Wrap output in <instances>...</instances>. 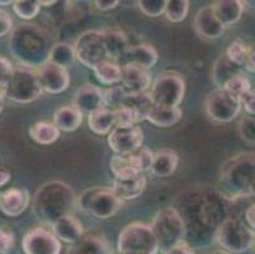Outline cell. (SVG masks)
Returning a JSON list of instances; mask_svg holds the SVG:
<instances>
[{
  "mask_svg": "<svg viewBox=\"0 0 255 254\" xmlns=\"http://www.w3.org/2000/svg\"><path fill=\"white\" fill-rule=\"evenodd\" d=\"M53 43L46 29L34 23H20L13 28L8 41L10 53L23 66L34 69L45 64Z\"/></svg>",
  "mask_w": 255,
  "mask_h": 254,
  "instance_id": "1",
  "label": "cell"
},
{
  "mask_svg": "<svg viewBox=\"0 0 255 254\" xmlns=\"http://www.w3.org/2000/svg\"><path fill=\"white\" fill-rule=\"evenodd\" d=\"M76 206L75 192L61 181H50L39 186L32 201L34 216L46 225H52L59 219L71 215Z\"/></svg>",
  "mask_w": 255,
  "mask_h": 254,
  "instance_id": "2",
  "label": "cell"
},
{
  "mask_svg": "<svg viewBox=\"0 0 255 254\" xmlns=\"http://www.w3.org/2000/svg\"><path fill=\"white\" fill-rule=\"evenodd\" d=\"M254 153H241L229 158L220 172L217 185L220 197L236 201L254 196Z\"/></svg>",
  "mask_w": 255,
  "mask_h": 254,
  "instance_id": "3",
  "label": "cell"
},
{
  "mask_svg": "<svg viewBox=\"0 0 255 254\" xmlns=\"http://www.w3.org/2000/svg\"><path fill=\"white\" fill-rule=\"evenodd\" d=\"M150 227L156 238L159 249L163 252L183 244L185 239L184 223L179 211L174 207L159 210Z\"/></svg>",
  "mask_w": 255,
  "mask_h": 254,
  "instance_id": "4",
  "label": "cell"
},
{
  "mask_svg": "<svg viewBox=\"0 0 255 254\" xmlns=\"http://www.w3.org/2000/svg\"><path fill=\"white\" fill-rule=\"evenodd\" d=\"M4 87L5 98L11 102L22 104L37 101L43 93L36 70L23 65L13 67V71L4 84Z\"/></svg>",
  "mask_w": 255,
  "mask_h": 254,
  "instance_id": "5",
  "label": "cell"
},
{
  "mask_svg": "<svg viewBox=\"0 0 255 254\" xmlns=\"http://www.w3.org/2000/svg\"><path fill=\"white\" fill-rule=\"evenodd\" d=\"M78 206L93 218L107 220L120 211L122 201L115 195L112 188L90 187L79 196Z\"/></svg>",
  "mask_w": 255,
  "mask_h": 254,
  "instance_id": "6",
  "label": "cell"
},
{
  "mask_svg": "<svg viewBox=\"0 0 255 254\" xmlns=\"http://www.w3.org/2000/svg\"><path fill=\"white\" fill-rule=\"evenodd\" d=\"M118 254H156L157 241L151 227L143 223L128 224L118 237Z\"/></svg>",
  "mask_w": 255,
  "mask_h": 254,
  "instance_id": "7",
  "label": "cell"
},
{
  "mask_svg": "<svg viewBox=\"0 0 255 254\" xmlns=\"http://www.w3.org/2000/svg\"><path fill=\"white\" fill-rule=\"evenodd\" d=\"M215 241L225 252L245 253L254 246V230L236 219H225L215 232Z\"/></svg>",
  "mask_w": 255,
  "mask_h": 254,
  "instance_id": "8",
  "label": "cell"
},
{
  "mask_svg": "<svg viewBox=\"0 0 255 254\" xmlns=\"http://www.w3.org/2000/svg\"><path fill=\"white\" fill-rule=\"evenodd\" d=\"M185 94V81L179 73L165 71L155 79L151 87L154 104L179 107Z\"/></svg>",
  "mask_w": 255,
  "mask_h": 254,
  "instance_id": "9",
  "label": "cell"
},
{
  "mask_svg": "<svg viewBox=\"0 0 255 254\" xmlns=\"http://www.w3.org/2000/svg\"><path fill=\"white\" fill-rule=\"evenodd\" d=\"M206 115L215 122H231L239 116L241 104L236 95L224 88H217L207 95L205 102Z\"/></svg>",
  "mask_w": 255,
  "mask_h": 254,
  "instance_id": "10",
  "label": "cell"
},
{
  "mask_svg": "<svg viewBox=\"0 0 255 254\" xmlns=\"http://www.w3.org/2000/svg\"><path fill=\"white\" fill-rule=\"evenodd\" d=\"M74 48H75L76 59L89 69H94L102 61L108 60L102 31L93 29V31L84 32L76 39Z\"/></svg>",
  "mask_w": 255,
  "mask_h": 254,
  "instance_id": "11",
  "label": "cell"
},
{
  "mask_svg": "<svg viewBox=\"0 0 255 254\" xmlns=\"http://www.w3.org/2000/svg\"><path fill=\"white\" fill-rule=\"evenodd\" d=\"M143 132L137 125L115 126L108 134V145L117 155H129L142 146Z\"/></svg>",
  "mask_w": 255,
  "mask_h": 254,
  "instance_id": "12",
  "label": "cell"
},
{
  "mask_svg": "<svg viewBox=\"0 0 255 254\" xmlns=\"http://www.w3.org/2000/svg\"><path fill=\"white\" fill-rule=\"evenodd\" d=\"M25 254H60L61 242L51 230L37 227L29 230L22 241Z\"/></svg>",
  "mask_w": 255,
  "mask_h": 254,
  "instance_id": "13",
  "label": "cell"
},
{
  "mask_svg": "<svg viewBox=\"0 0 255 254\" xmlns=\"http://www.w3.org/2000/svg\"><path fill=\"white\" fill-rule=\"evenodd\" d=\"M37 76L43 92L50 94H60L70 85V74L68 69L50 61H46L38 67Z\"/></svg>",
  "mask_w": 255,
  "mask_h": 254,
  "instance_id": "14",
  "label": "cell"
},
{
  "mask_svg": "<svg viewBox=\"0 0 255 254\" xmlns=\"http://www.w3.org/2000/svg\"><path fill=\"white\" fill-rule=\"evenodd\" d=\"M121 83L127 93H143L151 85V74L135 64L121 65Z\"/></svg>",
  "mask_w": 255,
  "mask_h": 254,
  "instance_id": "15",
  "label": "cell"
},
{
  "mask_svg": "<svg viewBox=\"0 0 255 254\" xmlns=\"http://www.w3.org/2000/svg\"><path fill=\"white\" fill-rule=\"evenodd\" d=\"M31 202V195L23 187H11L0 192V211L6 216L17 218L24 213Z\"/></svg>",
  "mask_w": 255,
  "mask_h": 254,
  "instance_id": "16",
  "label": "cell"
},
{
  "mask_svg": "<svg viewBox=\"0 0 255 254\" xmlns=\"http://www.w3.org/2000/svg\"><path fill=\"white\" fill-rule=\"evenodd\" d=\"M194 29L201 38L217 39L224 34L226 28L220 23L213 11L212 5L199 9L194 18Z\"/></svg>",
  "mask_w": 255,
  "mask_h": 254,
  "instance_id": "17",
  "label": "cell"
},
{
  "mask_svg": "<svg viewBox=\"0 0 255 254\" xmlns=\"http://www.w3.org/2000/svg\"><path fill=\"white\" fill-rule=\"evenodd\" d=\"M73 104L83 115H89L103 107V90L93 84H84L74 94Z\"/></svg>",
  "mask_w": 255,
  "mask_h": 254,
  "instance_id": "18",
  "label": "cell"
},
{
  "mask_svg": "<svg viewBox=\"0 0 255 254\" xmlns=\"http://www.w3.org/2000/svg\"><path fill=\"white\" fill-rule=\"evenodd\" d=\"M102 34H103L107 59L118 62V60L122 59L126 51L128 50V38L122 29L116 27L107 28L102 31Z\"/></svg>",
  "mask_w": 255,
  "mask_h": 254,
  "instance_id": "19",
  "label": "cell"
},
{
  "mask_svg": "<svg viewBox=\"0 0 255 254\" xmlns=\"http://www.w3.org/2000/svg\"><path fill=\"white\" fill-rule=\"evenodd\" d=\"M53 235L59 239L60 242H65L68 244H74L84 235L83 224L71 214L64 218L59 219L56 223L51 225Z\"/></svg>",
  "mask_w": 255,
  "mask_h": 254,
  "instance_id": "20",
  "label": "cell"
},
{
  "mask_svg": "<svg viewBox=\"0 0 255 254\" xmlns=\"http://www.w3.org/2000/svg\"><path fill=\"white\" fill-rule=\"evenodd\" d=\"M157 60H159V55L154 46L149 43H140L136 46H129L121 61L122 64H135L150 70L156 65Z\"/></svg>",
  "mask_w": 255,
  "mask_h": 254,
  "instance_id": "21",
  "label": "cell"
},
{
  "mask_svg": "<svg viewBox=\"0 0 255 254\" xmlns=\"http://www.w3.org/2000/svg\"><path fill=\"white\" fill-rule=\"evenodd\" d=\"M146 177L143 173L127 179H116L113 182L112 191L121 201L136 200L143 193L146 188Z\"/></svg>",
  "mask_w": 255,
  "mask_h": 254,
  "instance_id": "22",
  "label": "cell"
},
{
  "mask_svg": "<svg viewBox=\"0 0 255 254\" xmlns=\"http://www.w3.org/2000/svg\"><path fill=\"white\" fill-rule=\"evenodd\" d=\"M244 8L245 3L240 0H220L212 4L215 15L225 28L231 27L240 20Z\"/></svg>",
  "mask_w": 255,
  "mask_h": 254,
  "instance_id": "23",
  "label": "cell"
},
{
  "mask_svg": "<svg viewBox=\"0 0 255 254\" xmlns=\"http://www.w3.org/2000/svg\"><path fill=\"white\" fill-rule=\"evenodd\" d=\"M111 247L104 237L96 234L83 235L76 243L71 244L68 254H111Z\"/></svg>",
  "mask_w": 255,
  "mask_h": 254,
  "instance_id": "24",
  "label": "cell"
},
{
  "mask_svg": "<svg viewBox=\"0 0 255 254\" xmlns=\"http://www.w3.org/2000/svg\"><path fill=\"white\" fill-rule=\"evenodd\" d=\"M178 165H179L178 154L173 150H169V149H163V150L156 151L152 155L150 171L155 177L165 178V177H170L174 172L177 171Z\"/></svg>",
  "mask_w": 255,
  "mask_h": 254,
  "instance_id": "25",
  "label": "cell"
},
{
  "mask_svg": "<svg viewBox=\"0 0 255 254\" xmlns=\"http://www.w3.org/2000/svg\"><path fill=\"white\" fill-rule=\"evenodd\" d=\"M83 116L84 115L74 104H65L55 111L52 123L60 132H73L83 123Z\"/></svg>",
  "mask_w": 255,
  "mask_h": 254,
  "instance_id": "26",
  "label": "cell"
},
{
  "mask_svg": "<svg viewBox=\"0 0 255 254\" xmlns=\"http://www.w3.org/2000/svg\"><path fill=\"white\" fill-rule=\"evenodd\" d=\"M227 59L238 65L241 69H245L250 73H254L255 61H254V48L248 46L245 42L240 39H235L229 45L226 53Z\"/></svg>",
  "mask_w": 255,
  "mask_h": 254,
  "instance_id": "27",
  "label": "cell"
},
{
  "mask_svg": "<svg viewBox=\"0 0 255 254\" xmlns=\"http://www.w3.org/2000/svg\"><path fill=\"white\" fill-rule=\"evenodd\" d=\"M183 112L179 107L154 104L145 120L156 127H171L182 120Z\"/></svg>",
  "mask_w": 255,
  "mask_h": 254,
  "instance_id": "28",
  "label": "cell"
},
{
  "mask_svg": "<svg viewBox=\"0 0 255 254\" xmlns=\"http://www.w3.org/2000/svg\"><path fill=\"white\" fill-rule=\"evenodd\" d=\"M88 125L94 134L101 135V136L110 134L116 126L113 112L106 107L92 112L88 115Z\"/></svg>",
  "mask_w": 255,
  "mask_h": 254,
  "instance_id": "29",
  "label": "cell"
},
{
  "mask_svg": "<svg viewBox=\"0 0 255 254\" xmlns=\"http://www.w3.org/2000/svg\"><path fill=\"white\" fill-rule=\"evenodd\" d=\"M240 73H243V69L239 67L238 65L234 64V62H231L230 60L227 59V56L224 53V55L220 56L219 59L216 60V62H215V65H213V84H215L217 88H224L225 83H226L229 79H231L234 75Z\"/></svg>",
  "mask_w": 255,
  "mask_h": 254,
  "instance_id": "30",
  "label": "cell"
},
{
  "mask_svg": "<svg viewBox=\"0 0 255 254\" xmlns=\"http://www.w3.org/2000/svg\"><path fill=\"white\" fill-rule=\"evenodd\" d=\"M29 137L39 145H51L60 137V131L52 122L39 121L29 129Z\"/></svg>",
  "mask_w": 255,
  "mask_h": 254,
  "instance_id": "31",
  "label": "cell"
},
{
  "mask_svg": "<svg viewBox=\"0 0 255 254\" xmlns=\"http://www.w3.org/2000/svg\"><path fill=\"white\" fill-rule=\"evenodd\" d=\"M75 48H74V46L68 43V42H59V43H53L52 48L48 53L47 61L68 69V66H70L75 61Z\"/></svg>",
  "mask_w": 255,
  "mask_h": 254,
  "instance_id": "32",
  "label": "cell"
},
{
  "mask_svg": "<svg viewBox=\"0 0 255 254\" xmlns=\"http://www.w3.org/2000/svg\"><path fill=\"white\" fill-rule=\"evenodd\" d=\"M124 104L128 106L132 111L135 112L138 120L143 121L150 109H151V107L154 106V102H152L150 93L147 92L127 93L126 101H125Z\"/></svg>",
  "mask_w": 255,
  "mask_h": 254,
  "instance_id": "33",
  "label": "cell"
},
{
  "mask_svg": "<svg viewBox=\"0 0 255 254\" xmlns=\"http://www.w3.org/2000/svg\"><path fill=\"white\" fill-rule=\"evenodd\" d=\"M97 79L104 85H112L121 81V65L112 60H104L93 69Z\"/></svg>",
  "mask_w": 255,
  "mask_h": 254,
  "instance_id": "34",
  "label": "cell"
},
{
  "mask_svg": "<svg viewBox=\"0 0 255 254\" xmlns=\"http://www.w3.org/2000/svg\"><path fill=\"white\" fill-rule=\"evenodd\" d=\"M110 168L112 173L115 174L116 179H127L140 174L133 168L128 155H117L116 154L115 157H112V159H111Z\"/></svg>",
  "mask_w": 255,
  "mask_h": 254,
  "instance_id": "35",
  "label": "cell"
},
{
  "mask_svg": "<svg viewBox=\"0 0 255 254\" xmlns=\"http://www.w3.org/2000/svg\"><path fill=\"white\" fill-rule=\"evenodd\" d=\"M189 11L188 0H166L165 14L166 19L173 23H179L184 20Z\"/></svg>",
  "mask_w": 255,
  "mask_h": 254,
  "instance_id": "36",
  "label": "cell"
},
{
  "mask_svg": "<svg viewBox=\"0 0 255 254\" xmlns=\"http://www.w3.org/2000/svg\"><path fill=\"white\" fill-rule=\"evenodd\" d=\"M127 92L122 85H113L103 92V107L113 111L126 101Z\"/></svg>",
  "mask_w": 255,
  "mask_h": 254,
  "instance_id": "37",
  "label": "cell"
},
{
  "mask_svg": "<svg viewBox=\"0 0 255 254\" xmlns=\"http://www.w3.org/2000/svg\"><path fill=\"white\" fill-rule=\"evenodd\" d=\"M13 10L20 19L29 20L38 15L41 5L36 0H17L13 1Z\"/></svg>",
  "mask_w": 255,
  "mask_h": 254,
  "instance_id": "38",
  "label": "cell"
},
{
  "mask_svg": "<svg viewBox=\"0 0 255 254\" xmlns=\"http://www.w3.org/2000/svg\"><path fill=\"white\" fill-rule=\"evenodd\" d=\"M152 155L154 154L151 153L147 146H141L138 150H136L135 153L129 154L128 158L131 160L132 165L135 168L138 173H145V172L150 171V165H151Z\"/></svg>",
  "mask_w": 255,
  "mask_h": 254,
  "instance_id": "39",
  "label": "cell"
},
{
  "mask_svg": "<svg viewBox=\"0 0 255 254\" xmlns=\"http://www.w3.org/2000/svg\"><path fill=\"white\" fill-rule=\"evenodd\" d=\"M224 89H226L227 92H230L231 94L236 95L239 98L247 92H249V90H252V84H250L249 78L244 73H240L229 79L225 83Z\"/></svg>",
  "mask_w": 255,
  "mask_h": 254,
  "instance_id": "40",
  "label": "cell"
},
{
  "mask_svg": "<svg viewBox=\"0 0 255 254\" xmlns=\"http://www.w3.org/2000/svg\"><path fill=\"white\" fill-rule=\"evenodd\" d=\"M113 116H115L116 126H133L140 122L136 113L126 104L117 107L113 109Z\"/></svg>",
  "mask_w": 255,
  "mask_h": 254,
  "instance_id": "41",
  "label": "cell"
},
{
  "mask_svg": "<svg viewBox=\"0 0 255 254\" xmlns=\"http://www.w3.org/2000/svg\"><path fill=\"white\" fill-rule=\"evenodd\" d=\"M137 5L145 15L155 18L164 14L166 0H140V1H137Z\"/></svg>",
  "mask_w": 255,
  "mask_h": 254,
  "instance_id": "42",
  "label": "cell"
},
{
  "mask_svg": "<svg viewBox=\"0 0 255 254\" xmlns=\"http://www.w3.org/2000/svg\"><path fill=\"white\" fill-rule=\"evenodd\" d=\"M255 121L254 116H244L243 120L240 121L239 125V131H240V136L243 137L244 141H247L249 145H254L255 140Z\"/></svg>",
  "mask_w": 255,
  "mask_h": 254,
  "instance_id": "43",
  "label": "cell"
},
{
  "mask_svg": "<svg viewBox=\"0 0 255 254\" xmlns=\"http://www.w3.org/2000/svg\"><path fill=\"white\" fill-rule=\"evenodd\" d=\"M14 247V235L8 228L0 227V254H8Z\"/></svg>",
  "mask_w": 255,
  "mask_h": 254,
  "instance_id": "44",
  "label": "cell"
},
{
  "mask_svg": "<svg viewBox=\"0 0 255 254\" xmlns=\"http://www.w3.org/2000/svg\"><path fill=\"white\" fill-rule=\"evenodd\" d=\"M241 107H244L245 111L249 113V116H254L255 113V93L254 90H249L241 97H239Z\"/></svg>",
  "mask_w": 255,
  "mask_h": 254,
  "instance_id": "45",
  "label": "cell"
},
{
  "mask_svg": "<svg viewBox=\"0 0 255 254\" xmlns=\"http://www.w3.org/2000/svg\"><path fill=\"white\" fill-rule=\"evenodd\" d=\"M13 29V19L5 10L0 9V37H4Z\"/></svg>",
  "mask_w": 255,
  "mask_h": 254,
  "instance_id": "46",
  "label": "cell"
},
{
  "mask_svg": "<svg viewBox=\"0 0 255 254\" xmlns=\"http://www.w3.org/2000/svg\"><path fill=\"white\" fill-rule=\"evenodd\" d=\"M13 65L9 61V59H6L5 56L0 55V83L5 84L6 80L10 76L11 71H13Z\"/></svg>",
  "mask_w": 255,
  "mask_h": 254,
  "instance_id": "47",
  "label": "cell"
},
{
  "mask_svg": "<svg viewBox=\"0 0 255 254\" xmlns=\"http://www.w3.org/2000/svg\"><path fill=\"white\" fill-rule=\"evenodd\" d=\"M118 4H120L118 0H97L96 1L97 8L101 10H111V9H115Z\"/></svg>",
  "mask_w": 255,
  "mask_h": 254,
  "instance_id": "48",
  "label": "cell"
},
{
  "mask_svg": "<svg viewBox=\"0 0 255 254\" xmlns=\"http://www.w3.org/2000/svg\"><path fill=\"white\" fill-rule=\"evenodd\" d=\"M163 254H194L193 251L184 243L179 244V246L174 247V248L169 249V251L164 252Z\"/></svg>",
  "mask_w": 255,
  "mask_h": 254,
  "instance_id": "49",
  "label": "cell"
},
{
  "mask_svg": "<svg viewBox=\"0 0 255 254\" xmlns=\"http://www.w3.org/2000/svg\"><path fill=\"white\" fill-rule=\"evenodd\" d=\"M255 206L254 205H250L248 207L247 213H245V219H247L248 224H249L250 229H254L255 227Z\"/></svg>",
  "mask_w": 255,
  "mask_h": 254,
  "instance_id": "50",
  "label": "cell"
},
{
  "mask_svg": "<svg viewBox=\"0 0 255 254\" xmlns=\"http://www.w3.org/2000/svg\"><path fill=\"white\" fill-rule=\"evenodd\" d=\"M10 181V173L6 171L5 168H0V187L5 186Z\"/></svg>",
  "mask_w": 255,
  "mask_h": 254,
  "instance_id": "51",
  "label": "cell"
},
{
  "mask_svg": "<svg viewBox=\"0 0 255 254\" xmlns=\"http://www.w3.org/2000/svg\"><path fill=\"white\" fill-rule=\"evenodd\" d=\"M4 99H5V87L4 84L0 83V106L4 104Z\"/></svg>",
  "mask_w": 255,
  "mask_h": 254,
  "instance_id": "52",
  "label": "cell"
},
{
  "mask_svg": "<svg viewBox=\"0 0 255 254\" xmlns=\"http://www.w3.org/2000/svg\"><path fill=\"white\" fill-rule=\"evenodd\" d=\"M38 3H39V5L51 6V5H53V4H57V1H42V0H41V1H38Z\"/></svg>",
  "mask_w": 255,
  "mask_h": 254,
  "instance_id": "53",
  "label": "cell"
},
{
  "mask_svg": "<svg viewBox=\"0 0 255 254\" xmlns=\"http://www.w3.org/2000/svg\"><path fill=\"white\" fill-rule=\"evenodd\" d=\"M207 254H231V253H229V252H225V251H212Z\"/></svg>",
  "mask_w": 255,
  "mask_h": 254,
  "instance_id": "54",
  "label": "cell"
},
{
  "mask_svg": "<svg viewBox=\"0 0 255 254\" xmlns=\"http://www.w3.org/2000/svg\"><path fill=\"white\" fill-rule=\"evenodd\" d=\"M9 4H13V1H9V0H6V1H0V5H9Z\"/></svg>",
  "mask_w": 255,
  "mask_h": 254,
  "instance_id": "55",
  "label": "cell"
},
{
  "mask_svg": "<svg viewBox=\"0 0 255 254\" xmlns=\"http://www.w3.org/2000/svg\"><path fill=\"white\" fill-rule=\"evenodd\" d=\"M3 107H4V104H1V106H0V113H1V111H3Z\"/></svg>",
  "mask_w": 255,
  "mask_h": 254,
  "instance_id": "56",
  "label": "cell"
},
{
  "mask_svg": "<svg viewBox=\"0 0 255 254\" xmlns=\"http://www.w3.org/2000/svg\"><path fill=\"white\" fill-rule=\"evenodd\" d=\"M111 254H115V253H111Z\"/></svg>",
  "mask_w": 255,
  "mask_h": 254,
  "instance_id": "57",
  "label": "cell"
}]
</instances>
